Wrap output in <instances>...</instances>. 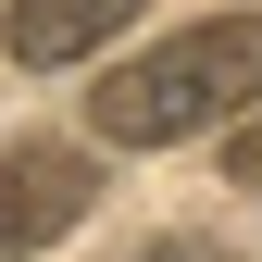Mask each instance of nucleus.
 <instances>
[{
	"instance_id": "obj_3",
	"label": "nucleus",
	"mask_w": 262,
	"mask_h": 262,
	"mask_svg": "<svg viewBox=\"0 0 262 262\" xmlns=\"http://www.w3.org/2000/svg\"><path fill=\"white\" fill-rule=\"evenodd\" d=\"M125 25H138V0H13L0 38H13L25 75H50V62H88L100 38H125Z\"/></svg>"
},
{
	"instance_id": "obj_2",
	"label": "nucleus",
	"mask_w": 262,
	"mask_h": 262,
	"mask_svg": "<svg viewBox=\"0 0 262 262\" xmlns=\"http://www.w3.org/2000/svg\"><path fill=\"white\" fill-rule=\"evenodd\" d=\"M88 200H100V175H88V150H0V262H25V250H50V237H75Z\"/></svg>"
},
{
	"instance_id": "obj_5",
	"label": "nucleus",
	"mask_w": 262,
	"mask_h": 262,
	"mask_svg": "<svg viewBox=\"0 0 262 262\" xmlns=\"http://www.w3.org/2000/svg\"><path fill=\"white\" fill-rule=\"evenodd\" d=\"M138 262H237V250H225V237H150Z\"/></svg>"
},
{
	"instance_id": "obj_1",
	"label": "nucleus",
	"mask_w": 262,
	"mask_h": 262,
	"mask_svg": "<svg viewBox=\"0 0 262 262\" xmlns=\"http://www.w3.org/2000/svg\"><path fill=\"white\" fill-rule=\"evenodd\" d=\"M250 100H262V13H200L175 38H150L88 113H100L113 150H175V138H212Z\"/></svg>"
},
{
	"instance_id": "obj_4",
	"label": "nucleus",
	"mask_w": 262,
	"mask_h": 262,
	"mask_svg": "<svg viewBox=\"0 0 262 262\" xmlns=\"http://www.w3.org/2000/svg\"><path fill=\"white\" fill-rule=\"evenodd\" d=\"M225 187H250V200H262V100L225 125Z\"/></svg>"
}]
</instances>
